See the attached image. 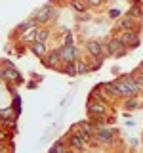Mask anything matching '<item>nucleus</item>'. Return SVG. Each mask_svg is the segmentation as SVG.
I'll return each mask as SVG.
<instances>
[{
	"mask_svg": "<svg viewBox=\"0 0 143 153\" xmlns=\"http://www.w3.org/2000/svg\"><path fill=\"white\" fill-rule=\"evenodd\" d=\"M86 113H88V119L95 124V126L107 124L109 115H111V103H105V102H101V100H95V98H92V96H88Z\"/></svg>",
	"mask_w": 143,
	"mask_h": 153,
	"instance_id": "obj_1",
	"label": "nucleus"
},
{
	"mask_svg": "<svg viewBox=\"0 0 143 153\" xmlns=\"http://www.w3.org/2000/svg\"><path fill=\"white\" fill-rule=\"evenodd\" d=\"M113 82H114V86H116V90H118V96H120V100H124V98H132V96H141V94H143L141 88L137 86V82L133 80L132 73L118 76V79H114Z\"/></svg>",
	"mask_w": 143,
	"mask_h": 153,
	"instance_id": "obj_2",
	"label": "nucleus"
},
{
	"mask_svg": "<svg viewBox=\"0 0 143 153\" xmlns=\"http://www.w3.org/2000/svg\"><path fill=\"white\" fill-rule=\"evenodd\" d=\"M94 140L97 142V146H101V147H113L114 142L118 140V132L114 130V128L107 126V124H99V126H95Z\"/></svg>",
	"mask_w": 143,
	"mask_h": 153,
	"instance_id": "obj_3",
	"label": "nucleus"
},
{
	"mask_svg": "<svg viewBox=\"0 0 143 153\" xmlns=\"http://www.w3.org/2000/svg\"><path fill=\"white\" fill-rule=\"evenodd\" d=\"M57 13H59V10H57L55 2H48V4H44V6H40V8H38L36 12L32 13V17H35L36 21H38V25H44V27H48L52 21H55Z\"/></svg>",
	"mask_w": 143,
	"mask_h": 153,
	"instance_id": "obj_4",
	"label": "nucleus"
},
{
	"mask_svg": "<svg viewBox=\"0 0 143 153\" xmlns=\"http://www.w3.org/2000/svg\"><path fill=\"white\" fill-rule=\"evenodd\" d=\"M128 48L122 44L120 40H118L116 35L109 36L107 40H105V57H114V59H120V57H124L128 54Z\"/></svg>",
	"mask_w": 143,
	"mask_h": 153,
	"instance_id": "obj_5",
	"label": "nucleus"
},
{
	"mask_svg": "<svg viewBox=\"0 0 143 153\" xmlns=\"http://www.w3.org/2000/svg\"><path fill=\"white\" fill-rule=\"evenodd\" d=\"M113 35H116L118 40H120L128 50H136V48H139V44H141V33H137V31H114Z\"/></svg>",
	"mask_w": 143,
	"mask_h": 153,
	"instance_id": "obj_6",
	"label": "nucleus"
},
{
	"mask_svg": "<svg viewBox=\"0 0 143 153\" xmlns=\"http://www.w3.org/2000/svg\"><path fill=\"white\" fill-rule=\"evenodd\" d=\"M42 65L46 67V69H52V71H57V73H61V69H63L65 61L61 59L59 56V50L57 48H54V50H48V54L42 57Z\"/></svg>",
	"mask_w": 143,
	"mask_h": 153,
	"instance_id": "obj_7",
	"label": "nucleus"
},
{
	"mask_svg": "<svg viewBox=\"0 0 143 153\" xmlns=\"http://www.w3.org/2000/svg\"><path fill=\"white\" fill-rule=\"evenodd\" d=\"M63 138L67 140V143H69L71 151H84V149H88V140L82 136V132H78V130H69Z\"/></svg>",
	"mask_w": 143,
	"mask_h": 153,
	"instance_id": "obj_8",
	"label": "nucleus"
},
{
	"mask_svg": "<svg viewBox=\"0 0 143 153\" xmlns=\"http://www.w3.org/2000/svg\"><path fill=\"white\" fill-rule=\"evenodd\" d=\"M141 25H143V21H137L136 17L128 16V13H122L116 21L114 31H137V33H141Z\"/></svg>",
	"mask_w": 143,
	"mask_h": 153,
	"instance_id": "obj_9",
	"label": "nucleus"
},
{
	"mask_svg": "<svg viewBox=\"0 0 143 153\" xmlns=\"http://www.w3.org/2000/svg\"><path fill=\"white\" fill-rule=\"evenodd\" d=\"M0 79L6 84H13V86H19L25 82V76L19 73L15 67H2L0 69Z\"/></svg>",
	"mask_w": 143,
	"mask_h": 153,
	"instance_id": "obj_10",
	"label": "nucleus"
},
{
	"mask_svg": "<svg viewBox=\"0 0 143 153\" xmlns=\"http://www.w3.org/2000/svg\"><path fill=\"white\" fill-rule=\"evenodd\" d=\"M84 50L88 57H105V42L97 40V38H92V40H86Z\"/></svg>",
	"mask_w": 143,
	"mask_h": 153,
	"instance_id": "obj_11",
	"label": "nucleus"
},
{
	"mask_svg": "<svg viewBox=\"0 0 143 153\" xmlns=\"http://www.w3.org/2000/svg\"><path fill=\"white\" fill-rule=\"evenodd\" d=\"M57 50H59V56H61V59H63L65 63H69V61H76L80 57V50L74 44H61Z\"/></svg>",
	"mask_w": 143,
	"mask_h": 153,
	"instance_id": "obj_12",
	"label": "nucleus"
},
{
	"mask_svg": "<svg viewBox=\"0 0 143 153\" xmlns=\"http://www.w3.org/2000/svg\"><path fill=\"white\" fill-rule=\"evenodd\" d=\"M32 27H38V21L31 16L29 19H25L23 23H19V25L13 29V36H15V38H17V36H21L25 31H29V29H32Z\"/></svg>",
	"mask_w": 143,
	"mask_h": 153,
	"instance_id": "obj_13",
	"label": "nucleus"
},
{
	"mask_svg": "<svg viewBox=\"0 0 143 153\" xmlns=\"http://www.w3.org/2000/svg\"><path fill=\"white\" fill-rule=\"evenodd\" d=\"M90 96H92V98H95V100H101V102H105V103H114V100L111 98V96H109L107 92H105V90L101 88V84H97V86H94L92 88V92H90Z\"/></svg>",
	"mask_w": 143,
	"mask_h": 153,
	"instance_id": "obj_14",
	"label": "nucleus"
},
{
	"mask_svg": "<svg viewBox=\"0 0 143 153\" xmlns=\"http://www.w3.org/2000/svg\"><path fill=\"white\" fill-rule=\"evenodd\" d=\"M122 107L124 111H136L141 107V96H132V98H124L122 100Z\"/></svg>",
	"mask_w": 143,
	"mask_h": 153,
	"instance_id": "obj_15",
	"label": "nucleus"
},
{
	"mask_svg": "<svg viewBox=\"0 0 143 153\" xmlns=\"http://www.w3.org/2000/svg\"><path fill=\"white\" fill-rule=\"evenodd\" d=\"M29 50H31V54H35L38 59H42V57L48 54V44H46V42L36 40V42H32V44L29 46Z\"/></svg>",
	"mask_w": 143,
	"mask_h": 153,
	"instance_id": "obj_16",
	"label": "nucleus"
},
{
	"mask_svg": "<svg viewBox=\"0 0 143 153\" xmlns=\"http://www.w3.org/2000/svg\"><path fill=\"white\" fill-rule=\"evenodd\" d=\"M67 151H71V147H69V143H67L65 138H59V140L50 147V153H67Z\"/></svg>",
	"mask_w": 143,
	"mask_h": 153,
	"instance_id": "obj_17",
	"label": "nucleus"
},
{
	"mask_svg": "<svg viewBox=\"0 0 143 153\" xmlns=\"http://www.w3.org/2000/svg\"><path fill=\"white\" fill-rule=\"evenodd\" d=\"M69 6L73 8L78 16H80V13H86L90 10V6L86 4V0H69Z\"/></svg>",
	"mask_w": 143,
	"mask_h": 153,
	"instance_id": "obj_18",
	"label": "nucleus"
},
{
	"mask_svg": "<svg viewBox=\"0 0 143 153\" xmlns=\"http://www.w3.org/2000/svg\"><path fill=\"white\" fill-rule=\"evenodd\" d=\"M101 88L109 96H111L114 102H118V100H120V96H118V90H116V86H114V82H101Z\"/></svg>",
	"mask_w": 143,
	"mask_h": 153,
	"instance_id": "obj_19",
	"label": "nucleus"
},
{
	"mask_svg": "<svg viewBox=\"0 0 143 153\" xmlns=\"http://www.w3.org/2000/svg\"><path fill=\"white\" fill-rule=\"evenodd\" d=\"M52 36V31L48 27H44V25H38L36 27V40H40V42H46L48 44V38Z\"/></svg>",
	"mask_w": 143,
	"mask_h": 153,
	"instance_id": "obj_20",
	"label": "nucleus"
},
{
	"mask_svg": "<svg viewBox=\"0 0 143 153\" xmlns=\"http://www.w3.org/2000/svg\"><path fill=\"white\" fill-rule=\"evenodd\" d=\"M74 63H76V71H78V75H88V73H92V71H90V61H88V59L78 57Z\"/></svg>",
	"mask_w": 143,
	"mask_h": 153,
	"instance_id": "obj_21",
	"label": "nucleus"
},
{
	"mask_svg": "<svg viewBox=\"0 0 143 153\" xmlns=\"http://www.w3.org/2000/svg\"><path fill=\"white\" fill-rule=\"evenodd\" d=\"M126 13H128V16H132V17H136L137 21H143V10L137 6L136 2H132V4H130V8H128V12H126Z\"/></svg>",
	"mask_w": 143,
	"mask_h": 153,
	"instance_id": "obj_22",
	"label": "nucleus"
},
{
	"mask_svg": "<svg viewBox=\"0 0 143 153\" xmlns=\"http://www.w3.org/2000/svg\"><path fill=\"white\" fill-rule=\"evenodd\" d=\"M61 73L67 75V76H78V71H76V63L74 61H69V63L63 65V69H61Z\"/></svg>",
	"mask_w": 143,
	"mask_h": 153,
	"instance_id": "obj_23",
	"label": "nucleus"
},
{
	"mask_svg": "<svg viewBox=\"0 0 143 153\" xmlns=\"http://www.w3.org/2000/svg\"><path fill=\"white\" fill-rule=\"evenodd\" d=\"M0 117L2 119H17V111L12 107V105H8V107L0 109Z\"/></svg>",
	"mask_w": 143,
	"mask_h": 153,
	"instance_id": "obj_24",
	"label": "nucleus"
},
{
	"mask_svg": "<svg viewBox=\"0 0 143 153\" xmlns=\"http://www.w3.org/2000/svg\"><path fill=\"white\" fill-rule=\"evenodd\" d=\"M103 59H105V57H90V71H92V73H94V71H97V69H101V65H103Z\"/></svg>",
	"mask_w": 143,
	"mask_h": 153,
	"instance_id": "obj_25",
	"label": "nucleus"
},
{
	"mask_svg": "<svg viewBox=\"0 0 143 153\" xmlns=\"http://www.w3.org/2000/svg\"><path fill=\"white\" fill-rule=\"evenodd\" d=\"M13 134H15V132H12V130H8V128L0 126V142H10V140H13Z\"/></svg>",
	"mask_w": 143,
	"mask_h": 153,
	"instance_id": "obj_26",
	"label": "nucleus"
},
{
	"mask_svg": "<svg viewBox=\"0 0 143 153\" xmlns=\"http://www.w3.org/2000/svg\"><path fill=\"white\" fill-rule=\"evenodd\" d=\"M132 76H133V80L137 82V86H139V88H141V92H143V75H141L137 69H133V71H132Z\"/></svg>",
	"mask_w": 143,
	"mask_h": 153,
	"instance_id": "obj_27",
	"label": "nucleus"
},
{
	"mask_svg": "<svg viewBox=\"0 0 143 153\" xmlns=\"http://www.w3.org/2000/svg\"><path fill=\"white\" fill-rule=\"evenodd\" d=\"M21 103H23V102H21V98H19L17 94H13V102H12V107H13V109L17 111V115L21 113Z\"/></svg>",
	"mask_w": 143,
	"mask_h": 153,
	"instance_id": "obj_28",
	"label": "nucleus"
},
{
	"mask_svg": "<svg viewBox=\"0 0 143 153\" xmlns=\"http://www.w3.org/2000/svg\"><path fill=\"white\" fill-rule=\"evenodd\" d=\"M86 4L90 6V10H92V8H101L105 4V0H86Z\"/></svg>",
	"mask_w": 143,
	"mask_h": 153,
	"instance_id": "obj_29",
	"label": "nucleus"
},
{
	"mask_svg": "<svg viewBox=\"0 0 143 153\" xmlns=\"http://www.w3.org/2000/svg\"><path fill=\"white\" fill-rule=\"evenodd\" d=\"M120 16H122V13H120V10H118V8H113V10H109V17H111V19H118Z\"/></svg>",
	"mask_w": 143,
	"mask_h": 153,
	"instance_id": "obj_30",
	"label": "nucleus"
},
{
	"mask_svg": "<svg viewBox=\"0 0 143 153\" xmlns=\"http://www.w3.org/2000/svg\"><path fill=\"white\" fill-rule=\"evenodd\" d=\"M8 149H10L8 142H0V153H4V151H8Z\"/></svg>",
	"mask_w": 143,
	"mask_h": 153,
	"instance_id": "obj_31",
	"label": "nucleus"
},
{
	"mask_svg": "<svg viewBox=\"0 0 143 153\" xmlns=\"http://www.w3.org/2000/svg\"><path fill=\"white\" fill-rule=\"evenodd\" d=\"M136 4H137V6H139V8L143 10V0H136Z\"/></svg>",
	"mask_w": 143,
	"mask_h": 153,
	"instance_id": "obj_32",
	"label": "nucleus"
},
{
	"mask_svg": "<svg viewBox=\"0 0 143 153\" xmlns=\"http://www.w3.org/2000/svg\"><path fill=\"white\" fill-rule=\"evenodd\" d=\"M137 71H139V73L143 75V63H139V65H137Z\"/></svg>",
	"mask_w": 143,
	"mask_h": 153,
	"instance_id": "obj_33",
	"label": "nucleus"
},
{
	"mask_svg": "<svg viewBox=\"0 0 143 153\" xmlns=\"http://www.w3.org/2000/svg\"><path fill=\"white\" fill-rule=\"evenodd\" d=\"M130 2H136V0H130Z\"/></svg>",
	"mask_w": 143,
	"mask_h": 153,
	"instance_id": "obj_34",
	"label": "nucleus"
},
{
	"mask_svg": "<svg viewBox=\"0 0 143 153\" xmlns=\"http://www.w3.org/2000/svg\"><path fill=\"white\" fill-rule=\"evenodd\" d=\"M105 2H109V0H105Z\"/></svg>",
	"mask_w": 143,
	"mask_h": 153,
	"instance_id": "obj_35",
	"label": "nucleus"
},
{
	"mask_svg": "<svg viewBox=\"0 0 143 153\" xmlns=\"http://www.w3.org/2000/svg\"><path fill=\"white\" fill-rule=\"evenodd\" d=\"M141 138H143V136H141Z\"/></svg>",
	"mask_w": 143,
	"mask_h": 153,
	"instance_id": "obj_36",
	"label": "nucleus"
}]
</instances>
